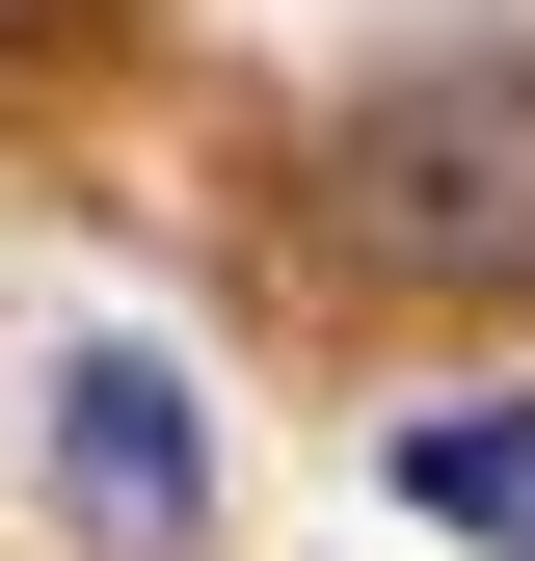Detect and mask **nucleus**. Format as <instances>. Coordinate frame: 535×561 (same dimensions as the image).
<instances>
[{"mask_svg":"<svg viewBox=\"0 0 535 561\" xmlns=\"http://www.w3.org/2000/svg\"><path fill=\"white\" fill-rule=\"evenodd\" d=\"M321 187H349V241L401 267V295H509V267H535V81H509V54H429V81L349 107Z\"/></svg>","mask_w":535,"mask_h":561,"instance_id":"1","label":"nucleus"},{"mask_svg":"<svg viewBox=\"0 0 535 561\" xmlns=\"http://www.w3.org/2000/svg\"><path fill=\"white\" fill-rule=\"evenodd\" d=\"M54 508H81L107 561H187L215 535V401H187V347H54Z\"/></svg>","mask_w":535,"mask_h":561,"instance_id":"2","label":"nucleus"},{"mask_svg":"<svg viewBox=\"0 0 535 561\" xmlns=\"http://www.w3.org/2000/svg\"><path fill=\"white\" fill-rule=\"evenodd\" d=\"M54 27H81V0H0V54H54Z\"/></svg>","mask_w":535,"mask_h":561,"instance_id":"3","label":"nucleus"}]
</instances>
